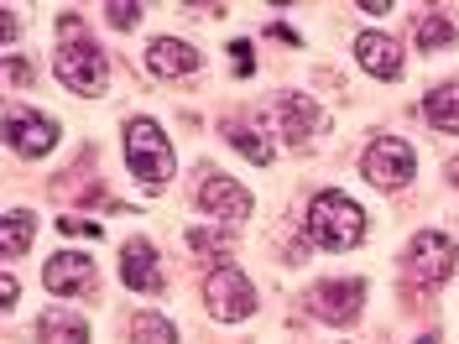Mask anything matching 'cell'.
Instances as JSON below:
<instances>
[{"label":"cell","instance_id":"1","mask_svg":"<svg viewBox=\"0 0 459 344\" xmlns=\"http://www.w3.org/2000/svg\"><path fill=\"white\" fill-rule=\"evenodd\" d=\"M308 240L324 245V251H355L360 240H366V214H360V203L340 194V188H324L314 194L308 203Z\"/></svg>","mask_w":459,"mask_h":344},{"label":"cell","instance_id":"2","mask_svg":"<svg viewBox=\"0 0 459 344\" xmlns=\"http://www.w3.org/2000/svg\"><path fill=\"white\" fill-rule=\"evenodd\" d=\"M126 168H131V177L142 183L146 194L168 188V177H172V146H168V131H162L157 120L136 115V120L126 125Z\"/></svg>","mask_w":459,"mask_h":344},{"label":"cell","instance_id":"3","mask_svg":"<svg viewBox=\"0 0 459 344\" xmlns=\"http://www.w3.org/2000/svg\"><path fill=\"white\" fill-rule=\"evenodd\" d=\"M53 68H57V79L74 89V94H105V84H110V57L100 53L94 42H63L57 47V57H53Z\"/></svg>","mask_w":459,"mask_h":344},{"label":"cell","instance_id":"4","mask_svg":"<svg viewBox=\"0 0 459 344\" xmlns=\"http://www.w3.org/2000/svg\"><path fill=\"white\" fill-rule=\"evenodd\" d=\"M444 277H455V240L444 229H418L407 240V282L438 287Z\"/></svg>","mask_w":459,"mask_h":344},{"label":"cell","instance_id":"5","mask_svg":"<svg viewBox=\"0 0 459 344\" xmlns=\"http://www.w3.org/2000/svg\"><path fill=\"white\" fill-rule=\"evenodd\" d=\"M204 303H209V314L220 323H240V318L256 314V287L246 282V271H235V266H214L209 282H204Z\"/></svg>","mask_w":459,"mask_h":344},{"label":"cell","instance_id":"6","mask_svg":"<svg viewBox=\"0 0 459 344\" xmlns=\"http://www.w3.org/2000/svg\"><path fill=\"white\" fill-rule=\"evenodd\" d=\"M412 168H418V157H412V146L397 142V136L371 142L366 157H360V172L371 177L376 188H402V183H412Z\"/></svg>","mask_w":459,"mask_h":344},{"label":"cell","instance_id":"7","mask_svg":"<svg viewBox=\"0 0 459 344\" xmlns=\"http://www.w3.org/2000/svg\"><path fill=\"white\" fill-rule=\"evenodd\" d=\"M366 308V282H318L308 292V314L324 318V323H355Z\"/></svg>","mask_w":459,"mask_h":344},{"label":"cell","instance_id":"8","mask_svg":"<svg viewBox=\"0 0 459 344\" xmlns=\"http://www.w3.org/2000/svg\"><path fill=\"white\" fill-rule=\"evenodd\" d=\"M5 142L16 146L22 157H48L57 142V125L48 120V115H37V110H5Z\"/></svg>","mask_w":459,"mask_h":344},{"label":"cell","instance_id":"9","mask_svg":"<svg viewBox=\"0 0 459 344\" xmlns=\"http://www.w3.org/2000/svg\"><path fill=\"white\" fill-rule=\"evenodd\" d=\"M199 203H204V214H214V219H225V225H235V219L251 214V194H246L235 177H225V172L199 177Z\"/></svg>","mask_w":459,"mask_h":344},{"label":"cell","instance_id":"10","mask_svg":"<svg viewBox=\"0 0 459 344\" xmlns=\"http://www.w3.org/2000/svg\"><path fill=\"white\" fill-rule=\"evenodd\" d=\"M272 125H277V136H282V142L292 146V142L314 136L318 125H324V110H318L314 99H303V94H287L282 105L272 110Z\"/></svg>","mask_w":459,"mask_h":344},{"label":"cell","instance_id":"11","mask_svg":"<svg viewBox=\"0 0 459 344\" xmlns=\"http://www.w3.org/2000/svg\"><path fill=\"white\" fill-rule=\"evenodd\" d=\"M120 282L131 287V292H162V266H157L152 240H131L120 251Z\"/></svg>","mask_w":459,"mask_h":344},{"label":"cell","instance_id":"12","mask_svg":"<svg viewBox=\"0 0 459 344\" xmlns=\"http://www.w3.org/2000/svg\"><path fill=\"white\" fill-rule=\"evenodd\" d=\"M146 68H152L157 79H183V73L199 68V53H194L188 42H178V37H157V42L146 47Z\"/></svg>","mask_w":459,"mask_h":344},{"label":"cell","instance_id":"13","mask_svg":"<svg viewBox=\"0 0 459 344\" xmlns=\"http://www.w3.org/2000/svg\"><path fill=\"white\" fill-rule=\"evenodd\" d=\"M355 57H360V68L376 73V79H402V47L392 37H381V31H366L355 42Z\"/></svg>","mask_w":459,"mask_h":344},{"label":"cell","instance_id":"14","mask_svg":"<svg viewBox=\"0 0 459 344\" xmlns=\"http://www.w3.org/2000/svg\"><path fill=\"white\" fill-rule=\"evenodd\" d=\"M89 277H94V261L74 256V251H57V256L42 266V282H48V292H79V287H89Z\"/></svg>","mask_w":459,"mask_h":344},{"label":"cell","instance_id":"15","mask_svg":"<svg viewBox=\"0 0 459 344\" xmlns=\"http://www.w3.org/2000/svg\"><path fill=\"white\" fill-rule=\"evenodd\" d=\"M37 340L42 344H89V323L74 308H48L37 318Z\"/></svg>","mask_w":459,"mask_h":344},{"label":"cell","instance_id":"16","mask_svg":"<svg viewBox=\"0 0 459 344\" xmlns=\"http://www.w3.org/2000/svg\"><path fill=\"white\" fill-rule=\"evenodd\" d=\"M423 115H429L433 131H449V136H455L459 131V84H438L433 89L429 99H423Z\"/></svg>","mask_w":459,"mask_h":344},{"label":"cell","instance_id":"17","mask_svg":"<svg viewBox=\"0 0 459 344\" xmlns=\"http://www.w3.org/2000/svg\"><path fill=\"white\" fill-rule=\"evenodd\" d=\"M131 344H178V329L162 314H136L131 318Z\"/></svg>","mask_w":459,"mask_h":344},{"label":"cell","instance_id":"18","mask_svg":"<svg viewBox=\"0 0 459 344\" xmlns=\"http://www.w3.org/2000/svg\"><path fill=\"white\" fill-rule=\"evenodd\" d=\"M31 229H37V219H31L27 209H11V214H5V235H0V251H5V256H22L31 245Z\"/></svg>","mask_w":459,"mask_h":344},{"label":"cell","instance_id":"19","mask_svg":"<svg viewBox=\"0 0 459 344\" xmlns=\"http://www.w3.org/2000/svg\"><path fill=\"white\" fill-rule=\"evenodd\" d=\"M438 47H455V22H449V16H423V27H418V53H438Z\"/></svg>","mask_w":459,"mask_h":344},{"label":"cell","instance_id":"20","mask_svg":"<svg viewBox=\"0 0 459 344\" xmlns=\"http://www.w3.org/2000/svg\"><path fill=\"white\" fill-rule=\"evenodd\" d=\"M188 245H194L199 256H209V261H214V266H225L230 235H225V229H188Z\"/></svg>","mask_w":459,"mask_h":344},{"label":"cell","instance_id":"21","mask_svg":"<svg viewBox=\"0 0 459 344\" xmlns=\"http://www.w3.org/2000/svg\"><path fill=\"white\" fill-rule=\"evenodd\" d=\"M225 136H230V146H235V151H246V157H251L256 168H266V162H272V146L261 142L256 131H240V125H225Z\"/></svg>","mask_w":459,"mask_h":344},{"label":"cell","instance_id":"22","mask_svg":"<svg viewBox=\"0 0 459 344\" xmlns=\"http://www.w3.org/2000/svg\"><path fill=\"white\" fill-rule=\"evenodd\" d=\"M105 16H110L115 31H131L136 22H142V5H136V0H110V5H105Z\"/></svg>","mask_w":459,"mask_h":344},{"label":"cell","instance_id":"23","mask_svg":"<svg viewBox=\"0 0 459 344\" xmlns=\"http://www.w3.org/2000/svg\"><path fill=\"white\" fill-rule=\"evenodd\" d=\"M57 229H63V235H84V240H100V235H105L100 225H89V219H74V214H63V219H57Z\"/></svg>","mask_w":459,"mask_h":344},{"label":"cell","instance_id":"24","mask_svg":"<svg viewBox=\"0 0 459 344\" xmlns=\"http://www.w3.org/2000/svg\"><path fill=\"white\" fill-rule=\"evenodd\" d=\"M57 37H63V42H84V22H79L74 11H63V16H57Z\"/></svg>","mask_w":459,"mask_h":344},{"label":"cell","instance_id":"25","mask_svg":"<svg viewBox=\"0 0 459 344\" xmlns=\"http://www.w3.org/2000/svg\"><path fill=\"white\" fill-rule=\"evenodd\" d=\"M230 57H235V73H256V53H251V42H230Z\"/></svg>","mask_w":459,"mask_h":344},{"label":"cell","instance_id":"26","mask_svg":"<svg viewBox=\"0 0 459 344\" xmlns=\"http://www.w3.org/2000/svg\"><path fill=\"white\" fill-rule=\"evenodd\" d=\"M16 11H0V37H5V47H11V42H16Z\"/></svg>","mask_w":459,"mask_h":344},{"label":"cell","instance_id":"27","mask_svg":"<svg viewBox=\"0 0 459 344\" xmlns=\"http://www.w3.org/2000/svg\"><path fill=\"white\" fill-rule=\"evenodd\" d=\"M266 31H272L277 42H287V47H298V31L287 27V22H272V27H266Z\"/></svg>","mask_w":459,"mask_h":344},{"label":"cell","instance_id":"28","mask_svg":"<svg viewBox=\"0 0 459 344\" xmlns=\"http://www.w3.org/2000/svg\"><path fill=\"white\" fill-rule=\"evenodd\" d=\"M0 292H5V308H11V303H16V297H22V287H16V277H11V271H5V277H0Z\"/></svg>","mask_w":459,"mask_h":344},{"label":"cell","instance_id":"29","mask_svg":"<svg viewBox=\"0 0 459 344\" xmlns=\"http://www.w3.org/2000/svg\"><path fill=\"white\" fill-rule=\"evenodd\" d=\"M360 11H366V16H386L392 5H386V0H360Z\"/></svg>","mask_w":459,"mask_h":344},{"label":"cell","instance_id":"30","mask_svg":"<svg viewBox=\"0 0 459 344\" xmlns=\"http://www.w3.org/2000/svg\"><path fill=\"white\" fill-rule=\"evenodd\" d=\"M449 183H455V188H459V157H455V162H449Z\"/></svg>","mask_w":459,"mask_h":344},{"label":"cell","instance_id":"31","mask_svg":"<svg viewBox=\"0 0 459 344\" xmlns=\"http://www.w3.org/2000/svg\"><path fill=\"white\" fill-rule=\"evenodd\" d=\"M418 344H438V334H423V340H418Z\"/></svg>","mask_w":459,"mask_h":344}]
</instances>
